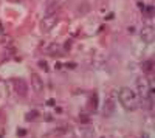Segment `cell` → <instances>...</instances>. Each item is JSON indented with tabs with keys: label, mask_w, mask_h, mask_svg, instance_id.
<instances>
[{
	"label": "cell",
	"mask_w": 155,
	"mask_h": 138,
	"mask_svg": "<svg viewBox=\"0 0 155 138\" xmlns=\"http://www.w3.org/2000/svg\"><path fill=\"white\" fill-rule=\"evenodd\" d=\"M8 2H14V3H17V2H20V0H8Z\"/></svg>",
	"instance_id": "obj_16"
},
{
	"label": "cell",
	"mask_w": 155,
	"mask_h": 138,
	"mask_svg": "<svg viewBox=\"0 0 155 138\" xmlns=\"http://www.w3.org/2000/svg\"><path fill=\"white\" fill-rule=\"evenodd\" d=\"M152 90V86H149V81L140 76L136 78V95H138V98L141 99H146L149 96V92Z\"/></svg>",
	"instance_id": "obj_2"
},
{
	"label": "cell",
	"mask_w": 155,
	"mask_h": 138,
	"mask_svg": "<svg viewBox=\"0 0 155 138\" xmlns=\"http://www.w3.org/2000/svg\"><path fill=\"white\" fill-rule=\"evenodd\" d=\"M88 11H90V3H88V2H85V0L79 3L78 10H76V13H78L79 16H84V14H87Z\"/></svg>",
	"instance_id": "obj_8"
},
{
	"label": "cell",
	"mask_w": 155,
	"mask_h": 138,
	"mask_svg": "<svg viewBox=\"0 0 155 138\" xmlns=\"http://www.w3.org/2000/svg\"><path fill=\"white\" fill-rule=\"evenodd\" d=\"M140 36H141L143 42H146V44H152V42H154V38H155L154 26H152V25L144 26V28L141 30V33H140Z\"/></svg>",
	"instance_id": "obj_5"
},
{
	"label": "cell",
	"mask_w": 155,
	"mask_h": 138,
	"mask_svg": "<svg viewBox=\"0 0 155 138\" xmlns=\"http://www.w3.org/2000/svg\"><path fill=\"white\" fill-rule=\"evenodd\" d=\"M92 106H93L92 110H96V96H95V95L92 96Z\"/></svg>",
	"instance_id": "obj_13"
},
{
	"label": "cell",
	"mask_w": 155,
	"mask_h": 138,
	"mask_svg": "<svg viewBox=\"0 0 155 138\" xmlns=\"http://www.w3.org/2000/svg\"><path fill=\"white\" fill-rule=\"evenodd\" d=\"M37 118H39V112H37V110H31V112H28V113L25 115L26 121H36Z\"/></svg>",
	"instance_id": "obj_10"
},
{
	"label": "cell",
	"mask_w": 155,
	"mask_h": 138,
	"mask_svg": "<svg viewBox=\"0 0 155 138\" xmlns=\"http://www.w3.org/2000/svg\"><path fill=\"white\" fill-rule=\"evenodd\" d=\"M115 110V103L112 98H107L106 103H104V107H103V115L104 116H110Z\"/></svg>",
	"instance_id": "obj_7"
},
{
	"label": "cell",
	"mask_w": 155,
	"mask_h": 138,
	"mask_svg": "<svg viewBox=\"0 0 155 138\" xmlns=\"http://www.w3.org/2000/svg\"><path fill=\"white\" fill-rule=\"evenodd\" d=\"M56 50H58V45L56 44H50V47L47 48V51H50V53H54Z\"/></svg>",
	"instance_id": "obj_12"
},
{
	"label": "cell",
	"mask_w": 155,
	"mask_h": 138,
	"mask_svg": "<svg viewBox=\"0 0 155 138\" xmlns=\"http://www.w3.org/2000/svg\"><path fill=\"white\" fill-rule=\"evenodd\" d=\"M79 121L82 123V124H88V123H90V118H88V115H85V113H81V115H79Z\"/></svg>",
	"instance_id": "obj_11"
},
{
	"label": "cell",
	"mask_w": 155,
	"mask_h": 138,
	"mask_svg": "<svg viewBox=\"0 0 155 138\" xmlns=\"http://www.w3.org/2000/svg\"><path fill=\"white\" fill-rule=\"evenodd\" d=\"M118 99H120V103L126 110L133 112V110L138 109V95L130 87H121L120 93H118Z\"/></svg>",
	"instance_id": "obj_1"
},
{
	"label": "cell",
	"mask_w": 155,
	"mask_h": 138,
	"mask_svg": "<svg viewBox=\"0 0 155 138\" xmlns=\"http://www.w3.org/2000/svg\"><path fill=\"white\" fill-rule=\"evenodd\" d=\"M26 134V130H23V129H19V136H23Z\"/></svg>",
	"instance_id": "obj_15"
},
{
	"label": "cell",
	"mask_w": 155,
	"mask_h": 138,
	"mask_svg": "<svg viewBox=\"0 0 155 138\" xmlns=\"http://www.w3.org/2000/svg\"><path fill=\"white\" fill-rule=\"evenodd\" d=\"M13 87H14V92L19 96H26L28 95V86H26V82L23 81V79H20V78H16V79H13Z\"/></svg>",
	"instance_id": "obj_3"
},
{
	"label": "cell",
	"mask_w": 155,
	"mask_h": 138,
	"mask_svg": "<svg viewBox=\"0 0 155 138\" xmlns=\"http://www.w3.org/2000/svg\"><path fill=\"white\" fill-rule=\"evenodd\" d=\"M39 65H40L42 68H45V70H47V68H48V67H47V64H45L43 61H40V62H39Z\"/></svg>",
	"instance_id": "obj_14"
},
{
	"label": "cell",
	"mask_w": 155,
	"mask_h": 138,
	"mask_svg": "<svg viewBox=\"0 0 155 138\" xmlns=\"http://www.w3.org/2000/svg\"><path fill=\"white\" fill-rule=\"evenodd\" d=\"M143 70H144V73H149V75H152L154 73V61L151 59V61H146L144 64H143Z\"/></svg>",
	"instance_id": "obj_9"
},
{
	"label": "cell",
	"mask_w": 155,
	"mask_h": 138,
	"mask_svg": "<svg viewBox=\"0 0 155 138\" xmlns=\"http://www.w3.org/2000/svg\"><path fill=\"white\" fill-rule=\"evenodd\" d=\"M31 87L36 93H42L43 92V81L37 73H31Z\"/></svg>",
	"instance_id": "obj_6"
},
{
	"label": "cell",
	"mask_w": 155,
	"mask_h": 138,
	"mask_svg": "<svg viewBox=\"0 0 155 138\" xmlns=\"http://www.w3.org/2000/svg\"><path fill=\"white\" fill-rule=\"evenodd\" d=\"M58 23V19H56V16H47L43 20H40V30L42 33H50L53 28H54V25Z\"/></svg>",
	"instance_id": "obj_4"
}]
</instances>
